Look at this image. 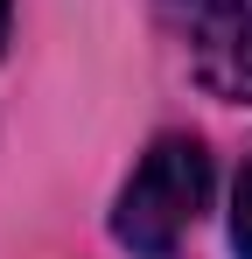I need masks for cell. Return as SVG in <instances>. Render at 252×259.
<instances>
[{
    "label": "cell",
    "mask_w": 252,
    "mask_h": 259,
    "mask_svg": "<svg viewBox=\"0 0 252 259\" xmlns=\"http://www.w3.org/2000/svg\"><path fill=\"white\" fill-rule=\"evenodd\" d=\"M203 203H210V147L196 133H161L112 203V238L133 259H175Z\"/></svg>",
    "instance_id": "6da1fadb"
},
{
    "label": "cell",
    "mask_w": 252,
    "mask_h": 259,
    "mask_svg": "<svg viewBox=\"0 0 252 259\" xmlns=\"http://www.w3.org/2000/svg\"><path fill=\"white\" fill-rule=\"evenodd\" d=\"M189 56H196L203 91L252 105V0H196Z\"/></svg>",
    "instance_id": "7a4b0ae2"
},
{
    "label": "cell",
    "mask_w": 252,
    "mask_h": 259,
    "mask_svg": "<svg viewBox=\"0 0 252 259\" xmlns=\"http://www.w3.org/2000/svg\"><path fill=\"white\" fill-rule=\"evenodd\" d=\"M231 252L252 259V154L238 168V189H231Z\"/></svg>",
    "instance_id": "3957f363"
},
{
    "label": "cell",
    "mask_w": 252,
    "mask_h": 259,
    "mask_svg": "<svg viewBox=\"0 0 252 259\" xmlns=\"http://www.w3.org/2000/svg\"><path fill=\"white\" fill-rule=\"evenodd\" d=\"M0 49H7V0H0Z\"/></svg>",
    "instance_id": "277c9868"
}]
</instances>
